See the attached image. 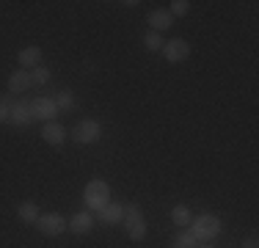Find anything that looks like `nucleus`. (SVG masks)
<instances>
[{
	"instance_id": "0eeeda50",
	"label": "nucleus",
	"mask_w": 259,
	"mask_h": 248,
	"mask_svg": "<svg viewBox=\"0 0 259 248\" xmlns=\"http://www.w3.org/2000/svg\"><path fill=\"white\" fill-rule=\"evenodd\" d=\"M9 121L14 124V127H28V124L33 121L30 102H25V99H17V102H11V105H9Z\"/></svg>"
},
{
	"instance_id": "9b49d317",
	"label": "nucleus",
	"mask_w": 259,
	"mask_h": 248,
	"mask_svg": "<svg viewBox=\"0 0 259 248\" xmlns=\"http://www.w3.org/2000/svg\"><path fill=\"white\" fill-rule=\"evenodd\" d=\"M66 229H69L72 234H89L91 229H94V215H91L89 210H83V213L72 215V221H69Z\"/></svg>"
},
{
	"instance_id": "412c9836",
	"label": "nucleus",
	"mask_w": 259,
	"mask_h": 248,
	"mask_svg": "<svg viewBox=\"0 0 259 248\" xmlns=\"http://www.w3.org/2000/svg\"><path fill=\"white\" fill-rule=\"evenodd\" d=\"M188 11H190L188 0H174V3H171V17H185Z\"/></svg>"
},
{
	"instance_id": "dca6fc26",
	"label": "nucleus",
	"mask_w": 259,
	"mask_h": 248,
	"mask_svg": "<svg viewBox=\"0 0 259 248\" xmlns=\"http://www.w3.org/2000/svg\"><path fill=\"white\" fill-rule=\"evenodd\" d=\"M39 207H36L33 201H22L20 204V218H22V223H36L39 221Z\"/></svg>"
},
{
	"instance_id": "6ab92c4d",
	"label": "nucleus",
	"mask_w": 259,
	"mask_h": 248,
	"mask_svg": "<svg viewBox=\"0 0 259 248\" xmlns=\"http://www.w3.org/2000/svg\"><path fill=\"white\" fill-rule=\"evenodd\" d=\"M55 108H58V110H72V108H75L72 91H58V97H55Z\"/></svg>"
},
{
	"instance_id": "7ed1b4c3",
	"label": "nucleus",
	"mask_w": 259,
	"mask_h": 248,
	"mask_svg": "<svg viewBox=\"0 0 259 248\" xmlns=\"http://www.w3.org/2000/svg\"><path fill=\"white\" fill-rule=\"evenodd\" d=\"M124 229H127V237L135 240V243H141L146 237V218H144L138 204L124 207Z\"/></svg>"
},
{
	"instance_id": "1a4fd4ad",
	"label": "nucleus",
	"mask_w": 259,
	"mask_h": 248,
	"mask_svg": "<svg viewBox=\"0 0 259 248\" xmlns=\"http://www.w3.org/2000/svg\"><path fill=\"white\" fill-rule=\"evenodd\" d=\"M41 138L50 146H61L66 141V127L61 121H47L45 127H41Z\"/></svg>"
},
{
	"instance_id": "f257e3e1",
	"label": "nucleus",
	"mask_w": 259,
	"mask_h": 248,
	"mask_svg": "<svg viewBox=\"0 0 259 248\" xmlns=\"http://www.w3.org/2000/svg\"><path fill=\"white\" fill-rule=\"evenodd\" d=\"M190 232H193V237L199 240V243H209V240H215L221 234V218L212 213H201L199 218L190 221Z\"/></svg>"
},
{
	"instance_id": "20e7f679",
	"label": "nucleus",
	"mask_w": 259,
	"mask_h": 248,
	"mask_svg": "<svg viewBox=\"0 0 259 248\" xmlns=\"http://www.w3.org/2000/svg\"><path fill=\"white\" fill-rule=\"evenodd\" d=\"M72 138H75L77 144H97V141L102 138V124L94 121V119L77 121L75 130H72Z\"/></svg>"
},
{
	"instance_id": "4468645a",
	"label": "nucleus",
	"mask_w": 259,
	"mask_h": 248,
	"mask_svg": "<svg viewBox=\"0 0 259 248\" xmlns=\"http://www.w3.org/2000/svg\"><path fill=\"white\" fill-rule=\"evenodd\" d=\"M174 25V17H171V11H165V9H157V11H152L149 14V28L155 30H165V28H171Z\"/></svg>"
},
{
	"instance_id": "f8f14e48",
	"label": "nucleus",
	"mask_w": 259,
	"mask_h": 248,
	"mask_svg": "<svg viewBox=\"0 0 259 248\" xmlns=\"http://www.w3.org/2000/svg\"><path fill=\"white\" fill-rule=\"evenodd\" d=\"M30 89V72H11V77H9V91L14 97H20V94H25V91Z\"/></svg>"
},
{
	"instance_id": "5701e85b",
	"label": "nucleus",
	"mask_w": 259,
	"mask_h": 248,
	"mask_svg": "<svg viewBox=\"0 0 259 248\" xmlns=\"http://www.w3.org/2000/svg\"><path fill=\"white\" fill-rule=\"evenodd\" d=\"M243 248H259V240H256V234H251V237L243 243Z\"/></svg>"
},
{
	"instance_id": "6e6552de",
	"label": "nucleus",
	"mask_w": 259,
	"mask_h": 248,
	"mask_svg": "<svg viewBox=\"0 0 259 248\" xmlns=\"http://www.w3.org/2000/svg\"><path fill=\"white\" fill-rule=\"evenodd\" d=\"M163 55H165V61H171V64H182V61L190 55V45L185 39H171V42L163 45Z\"/></svg>"
},
{
	"instance_id": "aec40b11",
	"label": "nucleus",
	"mask_w": 259,
	"mask_h": 248,
	"mask_svg": "<svg viewBox=\"0 0 259 248\" xmlns=\"http://www.w3.org/2000/svg\"><path fill=\"white\" fill-rule=\"evenodd\" d=\"M144 45H146V50H163V39H160L155 30H149V33L144 36Z\"/></svg>"
},
{
	"instance_id": "b1692460",
	"label": "nucleus",
	"mask_w": 259,
	"mask_h": 248,
	"mask_svg": "<svg viewBox=\"0 0 259 248\" xmlns=\"http://www.w3.org/2000/svg\"><path fill=\"white\" fill-rule=\"evenodd\" d=\"M201 248H215V245H201Z\"/></svg>"
},
{
	"instance_id": "39448f33",
	"label": "nucleus",
	"mask_w": 259,
	"mask_h": 248,
	"mask_svg": "<svg viewBox=\"0 0 259 248\" xmlns=\"http://www.w3.org/2000/svg\"><path fill=\"white\" fill-rule=\"evenodd\" d=\"M36 226H39V232L47 234V237H58V234L66 232V226H69V223H66V218L61 213H45V215H39Z\"/></svg>"
},
{
	"instance_id": "f03ea898",
	"label": "nucleus",
	"mask_w": 259,
	"mask_h": 248,
	"mask_svg": "<svg viewBox=\"0 0 259 248\" xmlns=\"http://www.w3.org/2000/svg\"><path fill=\"white\" fill-rule=\"evenodd\" d=\"M83 201H85V210H102L105 204L110 201V188H108V182H105V179H91L89 185H85V193H83Z\"/></svg>"
},
{
	"instance_id": "4be33fe9",
	"label": "nucleus",
	"mask_w": 259,
	"mask_h": 248,
	"mask_svg": "<svg viewBox=\"0 0 259 248\" xmlns=\"http://www.w3.org/2000/svg\"><path fill=\"white\" fill-rule=\"evenodd\" d=\"M6 121H9V105L0 102V124H6Z\"/></svg>"
},
{
	"instance_id": "2eb2a0df",
	"label": "nucleus",
	"mask_w": 259,
	"mask_h": 248,
	"mask_svg": "<svg viewBox=\"0 0 259 248\" xmlns=\"http://www.w3.org/2000/svg\"><path fill=\"white\" fill-rule=\"evenodd\" d=\"M171 248H199V240L193 237V232H190V229H182V232L174 237Z\"/></svg>"
},
{
	"instance_id": "423d86ee",
	"label": "nucleus",
	"mask_w": 259,
	"mask_h": 248,
	"mask_svg": "<svg viewBox=\"0 0 259 248\" xmlns=\"http://www.w3.org/2000/svg\"><path fill=\"white\" fill-rule=\"evenodd\" d=\"M30 113H33V121H55V116H58V108H55V99L50 97H36L30 99Z\"/></svg>"
},
{
	"instance_id": "a211bd4d",
	"label": "nucleus",
	"mask_w": 259,
	"mask_h": 248,
	"mask_svg": "<svg viewBox=\"0 0 259 248\" xmlns=\"http://www.w3.org/2000/svg\"><path fill=\"white\" fill-rule=\"evenodd\" d=\"M45 83H50V69L47 66H36L30 72V86H45Z\"/></svg>"
},
{
	"instance_id": "f3484780",
	"label": "nucleus",
	"mask_w": 259,
	"mask_h": 248,
	"mask_svg": "<svg viewBox=\"0 0 259 248\" xmlns=\"http://www.w3.org/2000/svg\"><path fill=\"white\" fill-rule=\"evenodd\" d=\"M171 221H174L177 226H185V229H188L190 221H193V215H190V210L185 207V204H180V207L171 210Z\"/></svg>"
},
{
	"instance_id": "9d476101",
	"label": "nucleus",
	"mask_w": 259,
	"mask_h": 248,
	"mask_svg": "<svg viewBox=\"0 0 259 248\" xmlns=\"http://www.w3.org/2000/svg\"><path fill=\"white\" fill-rule=\"evenodd\" d=\"M97 218H100L102 223H121L124 221V204H119V201H108L102 210H97Z\"/></svg>"
},
{
	"instance_id": "ddd939ff",
	"label": "nucleus",
	"mask_w": 259,
	"mask_h": 248,
	"mask_svg": "<svg viewBox=\"0 0 259 248\" xmlns=\"http://www.w3.org/2000/svg\"><path fill=\"white\" fill-rule=\"evenodd\" d=\"M39 64H41V50L36 45L20 50V66H22V69H36Z\"/></svg>"
}]
</instances>
